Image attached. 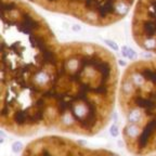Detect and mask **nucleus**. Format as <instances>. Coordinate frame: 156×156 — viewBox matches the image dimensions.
<instances>
[{
  "mask_svg": "<svg viewBox=\"0 0 156 156\" xmlns=\"http://www.w3.org/2000/svg\"><path fill=\"white\" fill-rule=\"evenodd\" d=\"M0 125L15 137H93L114 113L119 69L97 43L57 41L22 0H1Z\"/></svg>",
  "mask_w": 156,
  "mask_h": 156,
  "instance_id": "nucleus-1",
  "label": "nucleus"
},
{
  "mask_svg": "<svg viewBox=\"0 0 156 156\" xmlns=\"http://www.w3.org/2000/svg\"><path fill=\"white\" fill-rule=\"evenodd\" d=\"M119 112L124 118L122 138L134 156L156 153V57L127 66L119 80Z\"/></svg>",
  "mask_w": 156,
  "mask_h": 156,
  "instance_id": "nucleus-2",
  "label": "nucleus"
},
{
  "mask_svg": "<svg viewBox=\"0 0 156 156\" xmlns=\"http://www.w3.org/2000/svg\"><path fill=\"white\" fill-rule=\"evenodd\" d=\"M40 8L104 27L125 17L136 0H27Z\"/></svg>",
  "mask_w": 156,
  "mask_h": 156,
  "instance_id": "nucleus-3",
  "label": "nucleus"
},
{
  "mask_svg": "<svg viewBox=\"0 0 156 156\" xmlns=\"http://www.w3.org/2000/svg\"><path fill=\"white\" fill-rule=\"evenodd\" d=\"M21 156H119L112 150L90 148L63 136H43L29 141Z\"/></svg>",
  "mask_w": 156,
  "mask_h": 156,
  "instance_id": "nucleus-4",
  "label": "nucleus"
},
{
  "mask_svg": "<svg viewBox=\"0 0 156 156\" xmlns=\"http://www.w3.org/2000/svg\"><path fill=\"white\" fill-rule=\"evenodd\" d=\"M131 34L141 49L156 53V0H137Z\"/></svg>",
  "mask_w": 156,
  "mask_h": 156,
  "instance_id": "nucleus-5",
  "label": "nucleus"
},
{
  "mask_svg": "<svg viewBox=\"0 0 156 156\" xmlns=\"http://www.w3.org/2000/svg\"><path fill=\"white\" fill-rule=\"evenodd\" d=\"M122 54L127 57L128 59L130 60H133L134 57H136V52H134V50H132L131 48H127V47H124L122 48Z\"/></svg>",
  "mask_w": 156,
  "mask_h": 156,
  "instance_id": "nucleus-6",
  "label": "nucleus"
},
{
  "mask_svg": "<svg viewBox=\"0 0 156 156\" xmlns=\"http://www.w3.org/2000/svg\"><path fill=\"white\" fill-rule=\"evenodd\" d=\"M104 42H105V43H107V45H108V46H110L113 50H115V51H117V50H118V46L116 45V43H115L114 41L108 40V39H104Z\"/></svg>",
  "mask_w": 156,
  "mask_h": 156,
  "instance_id": "nucleus-7",
  "label": "nucleus"
},
{
  "mask_svg": "<svg viewBox=\"0 0 156 156\" xmlns=\"http://www.w3.org/2000/svg\"><path fill=\"white\" fill-rule=\"evenodd\" d=\"M148 156H156V153L155 154H152V155H148Z\"/></svg>",
  "mask_w": 156,
  "mask_h": 156,
  "instance_id": "nucleus-8",
  "label": "nucleus"
}]
</instances>
